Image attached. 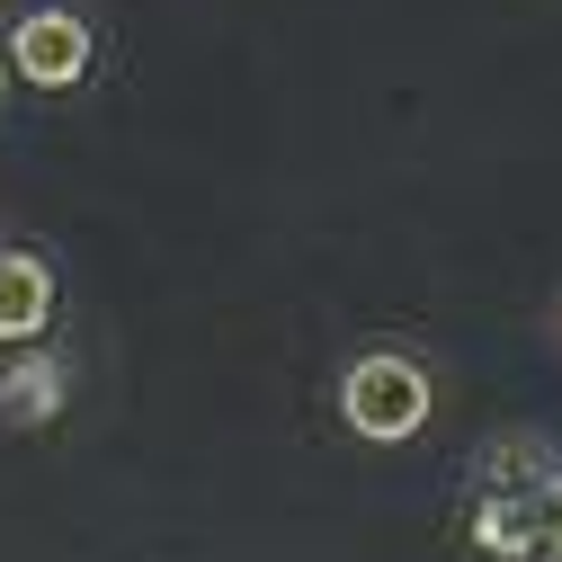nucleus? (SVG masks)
Returning a JSON list of instances; mask_svg holds the SVG:
<instances>
[{
	"mask_svg": "<svg viewBox=\"0 0 562 562\" xmlns=\"http://www.w3.org/2000/svg\"><path fill=\"white\" fill-rule=\"evenodd\" d=\"M429 411H438V393H429V367H419V358L375 348V358H358V367L339 375V419L358 438H375V447L419 438V429H429Z\"/></svg>",
	"mask_w": 562,
	"mask_h": 562,
	"instance_id": "f257e3e1",
	"label": "nucleus"
},
{
	"mask_svg": "<svg viewBox=\"0 0 562 562\" xmlns=\"http://www.w3.org/2000/svg\"><path fill=\"white\" fill-rule=\"evenodd\" d=\"M10 63H19V81H36V90L90 81V19H72V10H27L19 36H10Z\"/></svg>",
	"mask_w": 562,
	"mask_h": 562,
	"instance_id": "f03ea898",
	"label": "nucleus"
},
{
	"mask_svg": "<svg viewBox=\"0 0 562 562\" xmlns=\"http://www.w3.org/2000/svg\"><path fill=\"white\" fill-rule=\"evenodd\" d=\"M63 393H72V367H63L54 348H19L10 375H0V419H10V429H45L63 411Z\"/></svg>",
	"mask_w": 562,
	"mask_h": 562,
	"instance_id": "7ed1b4c3",
	"label": "nucleus"
},
{
	"mask_svg": "<svg viewBox=\"0 0 562 562\" xmlns=\"http://www.w3.org/2000/svg\"><path fill=\"white\" fill-rule=\"evenodd\" d=\"M54 322V268L36 250H0V339H36Z\"/></svg>",
	"mask_w": 562,
	"mask_h": 562,
	"instance_id": "20e7f679",
	"label": "nucleus"
},
{
	"mask_svg": "<svg viewBox=\"0 0 562 562\" xmlns=\"http://www.w3.org/2000/svg\"><path fill=\"white\" fill-rule=\"evenodd\" d=\"M0 90H10V54H0Z\"/></svg>",
	"mask_w": 562,
	"mask_h": 562,
	"instance_id": "39448f33",
	"label": "nucleus"
}]
</instances>
